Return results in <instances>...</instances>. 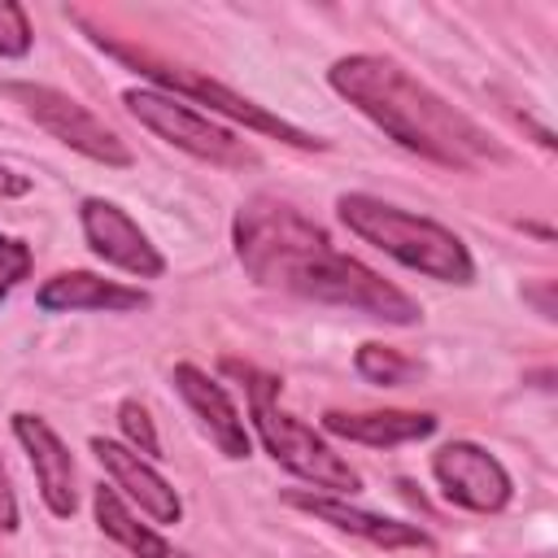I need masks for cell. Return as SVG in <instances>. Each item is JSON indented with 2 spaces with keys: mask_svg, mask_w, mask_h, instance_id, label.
Instances as JSON below:
<instances>
[{
  "mask_svg": "<svg viewBox=\"0 0 558 558\" xmlns=\"http://www.w3.org/2000/svg\"><path fill=\"white\" fill-rule=\"evenodd\" d=\"M92 510H96V527H100L105 536H113L118 545H126L131 558H174L170 545H166L153 527L135 523V514L122 506V497H118L113 488L100 484V488L92 493Z\"/></svg>",
  "mask_w": 558,
  "mask_h": 558,
  "instance_id": "obj_16",
  "label": "cell"
},
{
  "mask_svg": "<svg viewBox=\"0 0 558 558\" xmlns=\"http://www.w3.org/2000/svg\"><path fill=\"white\" fill-rule=\"evenodd\" d=\"M357 375L362 379H371V384H379V388H401L405 379H414L418 375V366L405 357V353H397V349H388V344H362L357 349Z\"/></svg>",
  "mask_w": 558,
  "mask_h": 558,
  "instance_id": "obj_17",
  "label": "cell"
},
{
  "mask_svg": "<svg viewBox=\"0 0 558 558\" xmlns=\"http://www.w3.org/2000/svg\"><path fill=\"white\" fill-rule=\"evenodd\" d=\"M118 427L126 432V440H131L140 453H148V458L161 453L157 432H153V418H148V410H144L140 401H122V405H118Z\"/></svg>",
  "mask_w": 558,
  "mask_h": 558,
  "instance_id": "obj_19",
  "label": "cell"
},
{
  "mask_svg": "<svg viewBox=\"0 0 558 558\" xmlns=\"http://www.w3.org/2000/svg\"><path fill=\"white\" fill-rule=\"evenodd\" d=\"M13 436L22 440V449H26L31 466H35L44 506L57 519H70L74 506H78V493H74V458L61 445V436L44 418H35V414H13Z\"/></svg>",
  "mask_w": 558,
  "mask_h": 558,
  "instance_id": "obj_10",
  "label": "cell"
},
{
  "mask_svg": "<svg viewBox=\"0 0 558 558\" xmlns=\"http://www.w3.org/2000/svg\"><path fill=\"white\" fill-rule=\"evenodd\" d=\"M92 39H96L105 52H113L118 61L135 65V74H144V78H153L157 87H166V96L201 100V105H209V109H218V113H227V118L244 122L248 131L275 135V140L292 144V148H327V140H318V135H310V131H301V126H292V122H283V118H275V113H266L262 105H253L248 96H240V92L222 87L218 78H209V74H201V70L174 65V61L153 57V52H144V48H126V44H118V39L100 35V31H92Z\"/></svg>",
  "mask_w": 558,
  "mask_h": 558,
  "instance_id": "obj_5",
  "label": "cell"
},
{
  "mask_svg": "<svg viewBox=\"0 0 558 558\" xmlns=\"http://www.w3.org/2000/svg\"><path fill=\"white\" fill-rule=\"evenodd\" d=\"M17 527V501H13V488H9V475L0 466V532H13Z\"/></svg>",
  "mask_w": 558,
  "mask_h": 558,
  "instance_id": "obj_21",
  "label": "cell"
},
{
  "mask_svg": "<svg viewBox=\"0 0 558 558\" xmlns=\"http://www.w3.org/2000/svg\"><path fill=\"white\" fill-rule=\"evenodd\" d=\"M78 218H83V235H87L92 253L105 257L109 266H122V270L144 275V279H157L166 270V257L148 244V235L135 227V218L122 214L113 201L87 196L78 205Z\"/></svg>",
  "mask_w": 558,
  "mask_h": 558,
  "instance_id": "obj_9",
  "label": "cell"
},
{
  "mask_svg": "<svg viewBox=\"0 0 558 558\" xmlns=\"http://www.w3.org/2000/svg\"><path fill=\"white\" fill-rule=\"evenodd\" d=\"M26 192H31V179L9 170V166H0V196H26Z\"/></svg>",
  "mask_w": 558,
  "mask_h": 558,
  "instance_id": "obj_22",
  "label": "cell"
},
{
  "mask_svg": "<svg viewBox=\"0 0 558 558\" xmlns=\"http://www.w3.org/2000/svg\"><path fill=\"white\" fill-rule=\"evenodd\" d=\"M323 427H327L331 436L388 449V445H405V440L432 436V432H436V418H432V414H418V410H371V414L327 410V414H323Z\"/></svg>",
  "mask_w": 558,
  "mask_h": 558,
  "instance_id": "obj_15",
  "label": "cell"
},
{
  "mask_svg": "<svg viewBox=\"0 0 558 558\" xmlns=\"http://www.w3.org/2000/svg\"><path fill=\"white\" fill-rule=\"evenodd\" d=\"M432 475H436L445 501H453V506H462V510L497 514V510H506V501H510V475H506V466H501L488 449H480V445H471V440H449V445H440V449L432 453Z\"/></svg>",
  "mask_w": 558,
  "mask_h": 558,
  "instance_id": "obj_8",
  "label": "cell"
},
{
  "mask_svg": "<svg viewBox=\"0 0 558 558\" xmlns=\"http://www.w3.org/2000/svg\"><path fill=\"white\" fill-rule=\"evenodd\" d=\"M122 105L153 135H161L166 144H174V148H183V153H192V157H201L209 166L244 170V166L257 161V153L244 140H235L227 126H218V122L201 118L196 109H187L179 96H166L157 87H131V92H122Z\"/></svg>",
  "mask_w": 558,
  "mask_h": 558,
  "instance_id": "obj_6",
  "label": "cell"
},
{
  "mask_svg": "<svg viewBox=\"0 0 558 558\" xmlns=\"http://www.w3.org/2000/svg\"><path fill=\"white\" fill-rule=\"evenodd\" d=\"M174 388L179 397L192 405V414L205 423L209 440L227 453V458H248V432H244V418L235 410V401L227 397V388L218 379H209L201 366L192 362H179L174 366Z\"/></svg>",
  "mask_w": 558,
  "mask_h": 558,
  "instance_id": "obj_12",
  "label": "cell"
},
{
  "mask_svg": "<svg viewBox=\"0 0 558 558\" xmlns=\"http://www.w3.org/2000/svg\"><path fill=\"white\" fill-rule=\"evenodd\" d=\"M26 52H31L26 9L13 0H0V57H26Z\"/></svg>",
  "mask_w": 558,
  "mask_h": 558,
  "instance_id": "obj_18",
  "label": "cell"
},
{
  "mask_svg": "<svg viewBox=\"0 0 558 558\" xmlns=\"http://www.w3.org/2000/svg\"><path fill=\"white\" fill-rule=\"evenodd\" d=\"M35 301H39V310H48V314H74V310H113V314H122V310L148 305V296H144L140 288L109 283V279H100V275H92V270H61V275H52V279L39 288Z\"/></svg>",
  "mask_w": 558,
  "mask_h": 558,
  "instance_id": "obj_14",
  "label": "cell"
},
{
  "mask_svg": "<svg viewBox=\"0 0 558 558\" xmlns=\"http://www.w3.org/2000/svg\"><path fill=\"white\" fill-rule=\"evenodd\" d=\"M283 501L305 510V514H314V519H323V523H331V527H340V532H353V536H362V541H371L379 549H427L432 545V536L423 527L401 523V519H384V514H371V510H357V506H344L336 497H314V493L292 488V493H283Z\"/></svg>",
  "mask_w": 558,
  "mask_h": 558,
  "instance_id": "obj_11",
  "label": "cell"
},
{
  "mask_svg": "<svg viewBox=\"0 0 558 558\" xmlns=\"http://www.w3.org/2000/svg\"><path fill=\"white\" fill-rule=\"evenodd\" d=\"M327 83L366 113L384 135H392L401 148L449 166V170H480V166H506L510 153L462 109H453L445 96L423 87L410 70H401L388 57L353 52L340 57L327 70Z\"/></svg>",
  "mask_w": 558,
  "mask_h": 558,
  "instance_id": "obj_2",
  "label": "cell"
},
{
  "mask_svg": "<svg viewBox=\"0 0 558 558\" xmlns=\"http://www.w3.org/2000/svg\"><path fill=\"white\" fill-rule=\"evenodd\" d=\"M174 558H192V554H174Z\"/></svg>",
  "mask_w": 558,
  "mask_h": 558,
  "instance_id": "obj_23",
  "label": "cell"
},
{
  "mask_svg": "<svg viewBox=\"0 0 558 558\" xmlns=\"http://www.w3.org/2000/svg\"><path fill=\"white\" fill-rule=\"evenodd\" d=\"M336 209L353 235L384 248L401 266L423 270L427 279H440V283H471L475 279V262L449 227L418 218V214H405V209H397L379 196H366V192H344L336 201Z\"/></svg>",
  "mask_w": 558,
  "mask_h": 558,
  "instance_id": "obj_3",
  "label": "cell"
},
{
  "mask_svg": "<svg viewBox=\"0 0 558 558\" xmlns=\"http://www.w3.org/2000/svg\"><path fill=\"white\" fill-rule=\"evenodd\" d=\"M235 253L248 279L262 288H279L305 301L344 305L392 327H414L423 318L418 301L397 283L379 279L357 257L340 253L318 222L275 196H253L235 214Z\"/></svg>",
  "mask_w": 558,
  "mask_h": 558,
  "instance_id": "obj_1",
  "label": "cell"
},
{
  "mask_svg": "<svg viewBox=\"0 0 558 558\" xmlns=\"http://www.w3.org/2000/svg\"><path fill=\"white\" fill-rule=\"evenodd\" d=\"M9 100H17L52 140L70 144L74 153L100 161V166H113V170H126L131 166V148L87 109L78 105L74 96L57 92V87H44V83H4L0 87Z\"/></svg>",
  "mask_w": 558,
  "mask_h": 558,
  "instance_id": "obj_7",
  "label": "cell"
},
{
  "mask_svg": "<svg viewBox=\"0 0 558 558\" xmlns=\"http://www.w3.org/2000/svg\"><path fill=\"white\" fill-rule=\"evenodd\" d=\"M31 248L13 235H0V296H9L26 275H31Z\"/></svg>",
  "mask_w": 558,
  "mask_h": 558,
  "instance_id": "obj_20",
  "label": "cell"
},
{
  "mask_svg": "<svg viewBox=\"0 0 558 558\" xmlns=\"http://www.w3.org/2000/svg\"><path fill=\"white\" fill-rule=\"evenodd\" d=\"M227 371H235L248 388V414H253V427L266 445V453L288 466L292 475L310 480L314 488H336V493H357L362 480L357 471L314 432L305 427L301 418H292L288 410H279V379L266 375V371H253V366H240V362H227Z\"/></svg>",
  "mask_w": 558,
  "mask_h": 558,
  "instance_id": "obj_4",
  "label": "cell"
},
{
  "mask_svg": "<svg viewBox=\"0 0 558 558\" xmlns=\"http://www.w3.org/2000/svg\"><path fill=\"white\" fill-rule=\"evenodd\" d=\"M92 453H96V462L113 475V484L126 488L131 501H140V510H144L153 523H179V514H183L179 493H174L135 449H126V445H118V440H105V436H92Z\"/></svg>",
  "mask_w": 558,
  "mask_h": 558,
  "instance_id": "obj_13",
  "label": "cell"
}]
</instances>
